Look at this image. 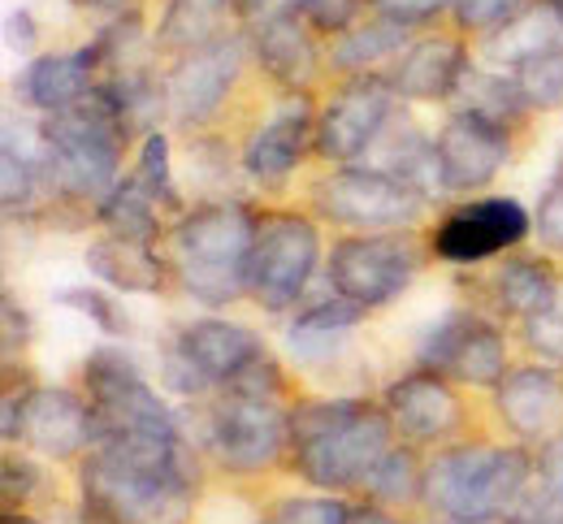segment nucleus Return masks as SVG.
<instances>
[{
  "label": "nucleus",
  "mask_w": 563,
  "mask_h": 524,
  "mask_svg": "<svg viewBox=\"0 0 563 524\" xmlns=\"http://www.w3.org/2000/svg\"><path fill=\"white\" fill-rule=\"evenodd\" d=\"M395 421L364 399H303L290 408V468L325 490H364L373 468L395 447Z\"/></svg>",
  "instance_id": "obj_1"
},
{
  "label": "nucleus",
  "mask_w": 563,
  "mask_h": 524,
  "mask_svg": "<svg viewBox=\"0 0 563 524\" xmlns=\"http://www.w3.org/2000/svg\"><path fill=\"white\" fill-rule=\"evenodd\" d=\"M261 213L239 200H217L183 213L165 230V265L178 287L205 308H225L247 296V256Z\"/></svg>",
  "instance_id": "obj_2"
},
{
  "label": "nucleus",
  "mask_w": 563,
  "mask_h": 524,
  "mask_svg": "<svg viewBox=\"0 0 563 524\" xmlns=\"http://www.w3.org/2000/svg\"><path fill=\"white\" fill-rule=\"evenodd\" d=\"M126 122L113 109V100L96 87L70 109L44 113L40 122V156L48 169V187L70 200H104L122 178V148H126Z\"/></svg>",
  "instance_id": "obj_3"
},
{
  "label": "nucleus",
  "mask_w": 563,
  "mask_h": 524,
  "mask_svg": "<svg viewBox=\"0 0 563 524\" xmlns=\"http://www.w3.org/2000/svg\"><path fill=\"white\" fill-rule=\"evenodd\" d=\"M533 486V455L520 447H451L424 464L421 503L446 521H507Z\"/></svg>",
  "instance_id": "obj_4"
},
{
  "label": "nucleus",
  "mask_w": 563,
  "mask_h": 524,
  "mask_svg": "<svg viewBox=\"0 0 563 524\" xmlns=\"http://www.w3.org/2000/svg\"><path fill=\"white\" fill-rule=\"evenodd\" d=\"M196 468H143L87 450L78 464L82 524H187L196 508Z\"/></svg>",
  "instance_id": "obj_5"
},
{
  "label": "nucleus",
  "mask_w": 563,
  "mask_h": 524,
  "mask_svg": "<svg viewBox=\"0 0 563 524\" xmlns=\"http://www.w3.org/2000/svg\"><path fill=\"white\" fill-rule=\"evenodd\" d=\"M261 356H265V343L256 330L221 316H200L178 325L161 347V381L174 394L230 390Z\"/></svg>",
  "instance_id": "obj_6"
},
{
  "label": "nucleus",
  "mask_w": 563,
  "mask_h": 524,
  "mask_svg": "<svg viewBox=\"0 0 563 524\" xmlns=\"http://www.w3.org/2000/svg\"><path fill=\"white\" fill-rule=\"evenodd\" d=\"M205 447L225 472H265L290 455V412L269 394L221 390L205 412Z\"/></svg>",
  "instance_id": "obj_7"
},
{
  "label": "nucleus",
  "mask_w": 563,
  "mask_h": 524,
  "mask_svg": "<svg viewBox=\"0 0 563 524\" xmlns=\"http://www.w3.org/2000/svg\"><path fill=\"white\" fill-rule=\"evenodd\" d=\"M421 274V247L404 230H373L339 238L325 265L330 291L360 303L364 312L395 303Z\"/></svg>",
  "instance_id": "obj_8"
},
{
  "label": "nucleus",
  "mask_w": 563,
  "mask_h": 524,
  "mask_svg": "<svg viewBox=\"0 0 563 524\" xmlns=\"http://www.w3.org/2000/svg\"><path fill=\"white\" fill-rule=\"evenodd\" d=\"M82 394L91 403V438L104 434H169L178 416L147 386L140 365L122 347H96L82 360Z\"/></svg>",
  "instance_id": "obj_9"
},
{
  "label": "nucleus",
  "mask_w": 563,
  "mask_h": 524,
  "mask_svg": "<svg viewBox=\"0 0 563 524\" xmlns=\"http://www.w3.org/2000/svg\"><path fill=\"white\" fill-rule=\"evenodd\" d=\"M321 260V234L303 213H265L252 256H247V296L265 312H290L308 291Z\"/></svg>",
  "instance_id": "obj_10"
},
{
  "label": "nucleus",
  "mask_w": 563,
  "mask_h": 524,
  "mask_svg": "<svg viewBox=\"0 0 563 524\" xmlns=\"http://www.w3.org/2000/svg\"><path fill=\"white\" fill-rule=\"evenodd\" d=\"M429 204L421 191H412L408 182L373 169V165H339L334 174H325L312 187V209L321 218L352 230H408L421 218Z\"/></svg>",
  "instance_id": "obj_11"
},
{
  "label": "nucleus",
  "mask_w": 563,
  "mask_h": 524,
  "mask_svg": "<svg viewBox=\"0 0 563 524\" xmlns=\"http://www.w3.org/2000/svg\"><path fill=\"white\" fill-rule=\"evenodd\" d=\"M399 113V96L386 75H360L347 78L325 109L317 113V140L312 152L321 160L334 165H355L364 160V152L377 144V135L386 131V122Z\"/></svg>",
  "instance_id": "obj_12"
},
{
  "label": "nucleus",
  "mask_w": 563,
  "mask_h": 524,
  "mask_svg": "<svg viewBox=\"0 0 563 524\" xmlns=\"http://www.w3.org/2000/svg\"><path fill=\"white\" fill-rule=\"evenodd\" d=\"M417 360H421V369L446 377L455 386L494 390L507 377V338L482 312L455 308L421 338Z\"/></svg>",
  "instance_id": "obj_13"
},
{
  "label": "nucleus",
  "mask_w": 563,
  "mask_h": 524,
  "mask_svg": "<svg viewBox=\"0 0 563 524\" xmlns=\"http://www.w3.org/2000/svg\"><path fill=\"white\" fill-rule=\"evenodd\" d=\"M529 234H533L529 209L511 196H490V200H473V204H460L455 213H446L433 225L429 247H433V256H442L451 265H477L498 252H511Z\"/></svg>",
  "instance_id": "obj_14"
},
{
  "label": "nucleus",
  "mask_w": 563,
  "mask_h": 524,
  "mask_svg": "<svg viewBox=\"0 0 563 524\" xmlns=\"http://www.w3.org/2000/svg\"><path fill=\"white\" fill-rule=\"evenodd\" d=\"M243 40L239 35H225L217 44H205L196 53H183L174 62V70L161 78L165 87V113L178 122V126H205L221 113L234 78L243 70Z\"/></svg>",
  "instance_id": "obj_15"
},
{
  "label": "nucleus",
  "mask_w": 563,
  "mask_h": 524,
  "mask_svg": "<svg viewBox=\"0 0 563 524\" xmlns=\"http://www.w3.org/2000/svg\"><path fill=\"white\" fill-rule=\"evenodd\" d=\"M433 152L442 165L446 191H477L498 178L511 156V126L482 118L473 109H455L446 126L433 135Z\"/></svg>",
  "instance_id": "obj_16"
},
{
  "label": "nucleus",
  "mask_w": 563,
  "mask_h": 524,
  "mask_svg": "<svg viewBox=\"0 0 563 524\" xmlns=\"http://www.w3.org/2000/svg\"><path fill=\"white\" fill-rule=\"evenodd\" d=\"M18 443L44 459H74L91 447V403L70 386L22 390Z\"/></svg>",
  "instance_id": "obj_17"
},
{
  "label": "nucleus",
  "mask_w": 563,
  "mask_h": 524,
  "mask_svg": "<svg viewBox=\"0 0 563 524\" xmlns=\"http://www.w3.org/2000/svg\"><path fill=\"white\" fill-rule=\"evenodd\" d=\"M386 412L408 443H446L451 434L464 430V399L455 394V381L429 369L390 381Z\"/></svg>",
  "instance_id": "obj_18"
},
{
  "label": "nucleus",
  "mask_w": 563,
  "mask_h": 524,
  "mask_svg": "<svg viewBox=\"0 0 563 524\" xmlns=\"http://www.w3.org/2000/svg\"><path fill=\"white\" fill-rule=\"evenodd\" d=\"M503 425L525 443H547L563 430V369L520 365L494 386Z\"/></svg>",
  "instance_id": "obj_19"
},
{
  "label": "nucleus",
  "mask_w": 563,
  "mask_h": 524,
  "mask_svg": "<svg viewBox=\"0 0 563 524\" xmlns=\"http://www.w3.org/2000/svg\"><path fill=\"white\" fill-rule=\"evenodd\" d=\"M317 140V113H312V100L303 91H290L278 104V113L252 131L247 148H243V169L247 178L265 182V187H278L295 174V165L303 160V152L312 148Z\"/></svg>",
  "instance_id": "obj_20"
},
{
  "label": "nucleus",
  "mask_w": 563,
  "mask_h": 524,
  "mask_svg": "<svg viewBox=\"0 0 563 524\" xmlns=\"http://www.w3.org/2000/svg\"><path fill=\"white\" fill-rule=\"evenodd\" d=\"M464 75H468V53H464L460 40H446V35H429V40L408 44L395 57V66L386 70L399 100H442V96H455Z\"/></svg>",
  "instance_id": "obj_21"
},
{
  "label": "nucleus",
  "mask_w": 563,
  "mask_h": 524,
  "mask_svg": "<svg viewBox=\"0 0 563 524\" xmlns=\"http://www.w3.org/2000/svg\"><path fill=\"white\" fill-rule=\"evenodd\" d=\"M96 82H100V53H96V44H87V48H74V53L35 57L22 70L18 91L35 113H57V109L78 104L82 96H91Z\"/></svg>",
  "instance_id": "obj_22"
},
{
  "label": "nucleus",
  "mask_w": 563,
  "mask_h": 524,
  "mask_svg": "<svg viewBox=\"0 0 563 524\" xmlns=\"http://www.w3.org/2000/svg\"><path fill=\"white\" fill-rule=\"evenodd\" d=\"M252 48H256L261 70L274 78L282 91H308V82L321 70L312 26L299 13H282V18H269V22H256L252 26Z\"/></svg>",
  "instance_id": "obj_23"
},
{
  "label": "nucleus",
  "mask_w": 563,
  "mask_h": 524,
  "mask_svg": "<svg viewBox=\"0 0 563 524\" xmlns=\"http://www.w3.org/2000/svg\"><path fill=\"white\" fill-rule=\"evenodd\" d=\"M82 265L91 278H100L104 287L113 291H126V296H156L165 287V256L147 243H126V238H96L87 252H82Z\"/></svg>",
  "instance_id": "obj_24"
},
{
  "label": "nucleus",
  "mask_w": 563,
  "mask_h": 524,
  "mask_svg": "<svg viewBox=\"0 0 563 524\" xmlns=\"http://www.w3.org/2000/svg\"><path fill=\"white\" fill-rule=\"evenodd\" d=\"M408 35H412V22H404V18H395V13L382 9L377 18H368V22H360V26L339 35V44L330 53V66L343 70L347 78L382 75L377 66L390 70L395 57L408 48Z\"/></svg>",
  "instance_id": "obj_25"
},
{
  "label": "nucleus",
  "mask_w": 563,
  "mask_h": 524,
  "mask_svg": "<svg viewBox=\"0 0 563 524\" xmlns=\"http://www.w3.org/2000/svg\"><path fill=\"white\" fill-rule=\"evenodd\" d=\"M551 48H563V18L555 13V4H525L516 18H507L503 26H494L486 35V57L494 66H525Z\"/></svg>",
  "instance_id": "obj_26"
},
{
  "label": "nucleus",
  "mask_w": 563,
  "mask_h": 524,
  "mask_svg": "<svg viewBox=\"0 0 563 524\" xmlns=\"http://www.w3.org/2000/svg\"><path fill=\"white\" fill-rule=\"evenodd\" d=\"M234 18H243L239 0H169L156 40H161V48L183 57V53H196L205 44L225 40Z\"/></svg>",
  "instance_id": "obj_27"
},
{
  "label": "nucleus",
  "mask_w": 563,
  "mask_h": 524,
  "mask_svg": "<svg viewBox=\"0 0 563 524\" xmlns=\"http://www.w3.org/2000/svg\"><path fill=\"white\" fill-rule=\"evenodd\" d=\"M494 303L511 316H533L560 300V274L542 256H511L490 274Z\"/></svg>",
  "instance_id": "obj_28"
},
{
  "label": "nucleus",
  "mask_w": 563,
  "mask_h": 524,
  "mask_svg": "<svg viewBox=\"0 0 563 524\" xmlns=\"http://www.w3.org/2000/svg\"><path fill=\"white\" fill-rule=\"evenodd\" d=\"M96 222L104 225V234L126 238V243H147V247H156V243L165 238V230H161V204H156V196L143 187L135 174H131L126 182H118V187L100 200Z\"/></svg>",
  "instance_id": "obj_29"
},
{
  "label": "nucleus",
  "mask_w": 563,
  "mask_h": 524,
  "mask_svg": "<svg viewBox=\"0 0 563 524\" xmlns=\"http://www.w3.org/2000/svg\"><path fill=\"white\" fill-rule=\"evenodd\" d=\"M360 321H364V308L343 300V296L299 308L295 321H290V347H295V356H308V360L330 356V343H339V334H347Z\"/></svg>",
  "instance_id": "obj_30"
},
{
  "label": "nucleus",
  "mask_w": 563,
  "mask_h": 524,
  "mask_svg": "<svg viewBox=\"0 0 563 524\" xmlns=\"http://www.w3.org/2000/svg\"><path fill=\"white\" fill-rule=\"evenodd\" d=\"M455 96H460V109H473V113H482V118H494V122H503V126H511V131H516V126L525 122V113H529V104H525V96H520V87H516L511 75L468 70Z\"/></svg>",
  "instance_id": "obj_31"
},
{
  "label": "nucleus",
  "mask_w": 563,
  "mask_h": 524,
  "mask_svg": "<svg viewBox=\"0 0 563 524\" xmlns=\"http://www.w3.org/2000/svg\"><path fill=\"white\" fill-rule=\"evenodd\" d=\"M40 187H48L44 156L26 148L18 152V135L4 131V144H0V204H4V213L31 209Z\"/></svg>",
  "instance_id": "obj_32"
},
{
  "label": "nucleus",
  "mask_w": 563,
  "mask_h": 524,
  "mask_svg": "<svg viewBox=\"0 0 563 524\" xmlns=\"http://www.w3.org/2000/svg\"><path fill=\"white\" fill-rule=\"evenodd\" d=\"M421 481H424V468L417 464V455L408 447H390V455L373 468V477L364 481L360 494H368L382 508H408V503L421 499Z\"/></svg>",
  "instance_id": "obj_33"
},
{
  "label": "nucleus",
  "mask_w": 563,
  "mask_h": 524,
  "mask_svg": "<svg viewBox=\"0 0 563 524\" xmlns=\"http://www.w3.org/2000/svg\"><path fill=\"white\" fill-rule=\"evenodd\" d=\"M135 178L156 196V204L165 213H178L183 209V196L174 187V152H169V140L161 131H147L140 144V160H135Z\"/></svg>",
  "instance_id": "obj_34"
},
{
  "label": "nucleus",
  "mask_w": 563,
  "mask_h": 524,
  "mask_svg": "<svg viewBox=\"0 0 563 524\" xmlns=\"http://www.w3.org/2000/svg\"><path fill=\"white\" fill-rule=\"evenodd\" d=\"M511 78H516V87H520L529 113H538V109H542V113H547V109H560L563 104V48H551V53H542V57L516 66Z\"/></svg>",
  "instance_id": "obj_35"
},
{
  "label": "nucleus",
  "mask_w": 563,
  "mask_h": 524,
  "mask_svg": "<svg viewBox=\"0 0 563 524\" xmlns=\"http://www.w3.org/2000/svg\"><path fill=\"white\" fill-rule=\"evenodd\" d=\"M347 516H352V503L339 494H325V490L321 494H290L269 512V521L278 524H347Z\"/></svg>",
  "instance_id": "obj_36"
},
{
  "label": "nucleus",
  "mask_w": 563,
  "mask_h": 524,
  "mask_svg": "<svg viewBox=\"0 0 563 524\" xmlns=\"http://www.w3.org/2000/svg\"><path fill=\"white\" fill-rule=\"evenodd\" d=\"M57 300L74 308L78 316H87L91 325H100L109 338H122V334H131V321H126V312L118 308L113 296H104L100 287H66Z\"/></svg>",
  "instance_id": "obj_37"
},
{
  "label": "nucleus",
  "mask_w": 563,
  "mask_h": 524,
  "mask_svg": "<svg viewBox=\"0 0 563 524\" xmlns=\"http://www.w3.org/2000/svg\"><path fill=\"white\" fill-rule=\"evenodd\" d=\"M525 343L533 356H542V365L563 369V303L555 300L551 308L525 316Z\"/></svg>",
  "instance_id": "obj_38"
},
{
  "label": "nucleus",
  "mask_w": 563,
  "mask_h": 524,
  "mask_svg": "<svg viewBox=\"0 0 563 524\" xmlns=\"http://www.w3.org/2000/svg\"><path fill=\"white\" fill-rule=\"evenodd\" d=\"M0 499H4V512H13L18 503L26 508L35 494H44V472L31 464V459H18V455H4V468H0Z\"/></svg>",
  "instance_id": "obj_39"
},
{
  "label": "nucleus",
  "mask_w": 563,
  "mask_h": 524,
  "mask_svg": "<svg viewBox=\"0 0 563 524\" xmlns=\"http://www.w3.org/2000/svg\"><path fill=\"white\" fill-rule=\"evenodd\" d=\"M529 0H455V22L464 26V31H486L490 35L494 26H503L507 18H516L520 9H525Z\"/></svg>",
  "instance_id": "obj_40"
},
{
  "label": "nucleus",
  "mask_w": 563,
  "mask_h": 524,
  "mask_svg": "<svg viewBox=\"0 0 563 524\" xmlns=\"http://www.w3.org/2000/svg\"><path fill=\"white\" fill-rule=\"evenodd\" d=\"M533 230L542 238L547 252H563V165L555 174V182L542 191L538 200V213H533Z\"/></svg>",
  "instance_id": "obj_41"
},
{
  "label": "nucleus",
  "mask_w": 563,
  "mask_h": 524,
  "mask_svg": "<svg viewBox=\"0 0 563 524\" xmlns=\"http://www.w3.org/2000/svg\"><path fill=\"white\" fill-rule=\"evenodd\" d=\"M0 321H4V330H0V343H4V360H13V356L26 347V338H31V321H26V308L13 300V296H4V312H0Z\"/></svg>",
  "instance_id": "obj_42"
},
{
  "label": "nucleus",
  "mask_w": 563,
  "mask_h": 524,
  "mask_svg": "<svg viewBox=\"0 0 563 524\" xmlns=\"http://www.w3.org/2000/svg\"><path fill=\"white\" fill-rule=\"evenodd\" d=\"M312 0H239V13L247 26L256 22H269V18H282V13H303Z\"/></svg>",
  "instance_id": "obj_43"
},
{
  "label": "nucleus",
  "mask_w": 563,
  "mask_h": 524,
  "mask_svg": "<svg viewBox=\"0 0 563 524\" xmlns=\"http://www.w3.org/2000/svg\"><path fill=\"white\" fill-rule=\"evenodd\" d=\"M382 9L417 26V22L433 18V13H442V9H455V0H382Z\"/></svg>",
  "instance_id": "obj_44"
},
{
  "label": "nucleus",
  "mask_w": 563,
  "mask_h": 524,
  "mask_svg": "<svg viewBox=\"0 0 563 524\" xmlns=\"http://www.w3.org/2000/svg\"><path fill=\"white\" fill-rule=\"evenodd\" d=\"M9 44L13 48H31L35 44V18L26 9H13L9 13Z\"/></svg>",
  "instance_id": "obj_45"
},
{
  "label": "nucleus",
  "mask_w": 563,
  "mask_h": 524,
  "mask_svg": "<svg viewBox=\"0 0 563 524\" xmlns=\"http://www.w3.org/2000/svg\"><path fill=\"white\" fill-rule=\"evenodd\" d=\"M347 524H404L395 521V512L390 508H382V503H352V516H347Z\"/></svg>",
  "instance_id": "obj_46"
},
{
  "label": "nucleus",
  "mask_w": 563,
  "mask_h": 524,
  "mask_svg": "<svg viewBox=\"0 0 563 524\" xmlns=\"http://www.w3.org/2000/svg\"><path fill=\"white\" fill-rule=\"evenodd\" d=\"M78 9H96V13H122L126 0H74Z\"/></svg>",
  "instance_id": "obj_47"
},
{
  "label": "nucleus",
  "mask_w": 563,
  "mask_h": 524,
  "mask_svg": "<svg viewBox=\"0 0 563 524\" xmlns=\"http://www.w3.org/2000/svg\"><path fill=\"white\" fill-rule=\"evenodd\" d=\"M0 524H40V521H35V516H31L26 508H22V512L13 508V512H4V521H0Z\"/></svg>",
  "instance_id": "obj_48"
},
{
  "label": "nucleus",
  "mask_w": 563,
  "mask_h": 524,
  "mask_svg": "<svg viewBox=\"0 0 563 524\" xmlns=\"http://www.w3.org/2000/svg\"><path fill=\"white\" fill-rule=\"evenodd\" d=\"M429 524H507V521H446V516H438V521Z\"/></svg>",
  "instance_id": "obj_49"
},
{
  "label": "nucleus",
  "mask_w": 563,
  "mask_h": 524,
  "mask_svg": "<svg viewBox=\"0 0 563 524\" xmlns=\"http://www.w3.org/2000/svg\"><path fill=\"white\" fill-rule=\"evenodd\" d=\"M551 4H555V13H560V18H563V0H551Z\"/></svg>",
  "instance_id": "obj_50"
},
{
  "label": "nucleus",
  "mask_w": 563,
  "mask_h": 524,
  "mask_svg": "<svg viewBox=\"0 0 563 524\" xmlns=\"http://www.w3.org/2000/svg\"><path fill=\"white\" fill-rule=\"evenodd\" d=\"M256 524H278V521H256Z\"/></svg>",
  "instance_id": "obj_51"
}]
</instances>
